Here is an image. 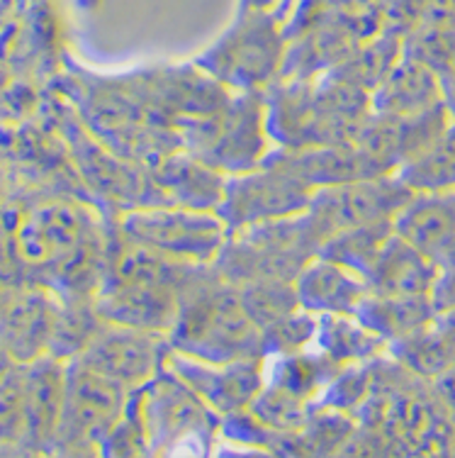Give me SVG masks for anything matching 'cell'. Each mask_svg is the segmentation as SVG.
<instances>
[{"instance_id": "obj_1", "label": "cell", "mask_w": 455, "mask_h": 458, "mask_svg": "<svg viewBox=\"0 0 455 458\" xmlns=\"http://www.w3.org/2000/svg\"><path fill=\"white\" fill-rule=\"evenodd\" d=\"M171 349L212 363L263 359V332L246 315L239 291L198 264L178 288V310L168 329Z\"/></svg>"}, {"instance_id": "obj_2", "label": "cell", "mask_w": 455, "mask_h": 458, "mask_svg": "<svg viewBox=\"0 0 455 458\" xmlns=\"http://www.w3.org/2000/svg\"><path fill=\"white\" fill-rule=\"evenodd\" d=\"M324 242V232L305 210L229 232L212 268L234 288L258 281L292 283L307 261L319 256Z\"/></svg>"}, {"instance_id": "obj_3", "label": "cell", "mask_w": 455, "mask_h": 458, "mask_svg": "<svg viewBox=\"0 0 455 458\" xmlns=\"http://www.w3.org/2000/svg\"><path fill=\"white\" fill-rule=\"evenodd\" d=\"M285 47L282 20L273 8H241L234 25L195 59V66L224 89L263 93L281 76Z\"/></svg>"}, {"instance_id": "obj_4", "label": "cell", "mask_w": 455, "mask_h": 458, "mask_svg": "<svg viewBox=\"0 0 455 458\" xmlns=\"http://www.w3.org/2000/svg\"><path fill=\"white\" fill-rule=\"evenodd\" d=\"M127 407L141 422L149 454H175L181 444L210 441L219 429V414L166 363L130 390Z\"/></svg>"}, {"instance_id": "obj_5", "label": "cell", "mask_w": 455, "mask_h": 458, "mask_svg": "<svg viewBox=\"0 0 455 458\" xmlns=\"http://www.w3.org/2000/svg\"><path fill=\"white\" fill-rule=\"evenodd\" d=\"M120 229L131 244L185 264H212L229 234L217 212L183 205L134 210Z\"/></svg>"}, {"instance_id": "obj_6", "label": "cell", "mask_w": 455, "mask_h": 458, "mask_svg": "<svg viewBox=\"0 0 455 458\" xmlns=\"http://www.w3.org/2000/svg\"><path fill=\"white\" fill-rule=\"evenodd\" d=\"M312 193L315 191L290 171L261 161L251 171L227 176L215 212L229 232H237L249 225L305 212Z\"/></svg>"}, {"instance_id": "obj_7", "label": "cell", "mask_w": 455, "mask_h": 458, "mask_svg": "<svg viewBox=\"0 0 455 458\" xmlns=\"http://www.w3.org/2000/svg\"><path fill=\"white\" fill-rule=\"evenodd\" d=\"M271 147L263 93H237L195 141L190 154L219 174L234 176L258 166Z\"/></svg>"}, {"instance_id": "obj_8", "label": "cell", "mask_w": 455, "mask_h": 458, "mask_svg": "<svg viewBox=\"0 0 455 458\" xmlns=\"http://www.w3.org/2000/svg\"><path fill=\"white\" fill-rule=\"evenodd\" d=\"M412 195V188H407L397 176L368 178L316 188L307 205V212L329 239L343 229L392 220L409 203Z\"/></svg>"}, {"instance_id": "obj_9", "label": "cell", "mask_w": 455, "mask_h": 458, "mask_svg": "<svg viewBox=\"0 0 455 458\" xmlns=\"http://www.w3.org/2000/svg\"><path fill=\"white\" fill-rule=\"evenodd\" d=\"M168 352L171 344L164 332H147L107 322L103 335L88 346L83 366L120 383L127 390H134L166 363Z\"/></svg>"}, {"instance_id": "obj_10", "label": "cell", "mask_w": 455, "mask_h": 458, "mask_svg": "<svg viewBox=\"0 0 455 458\" xmlns=\"http://www.w3.org/2000/svg\"><path fill=\"white\" fill-rule=\"evenodd\" d=\"M166 366L175 370L190 386L195 395L217 414L249 410L265 383L263 359H241V361L212 363L193 359L185 353L168 352Z\"/></svg>"}, {"instance_id": "obj_11", "label": "cell", "mask_w": 455, "mask_h": 458, "mask_svg": "<svg viewBox=\"0 0 455 458\" xmlns=\"http://www.w3.org/2000/svg\"><path fill=\"white\" fill-rule=\"evenodd\" d=\"M451 123L453 114L448 113L443 103L404 117L373 113L356 141L392 174H397L404 164L429 149Z\"/></svg>"}, {"instance_id": "obj_12", "label": "cell", "mask_w": 455, "mask_h": 458, "mask_svg": "<svg viewBox=\"0 0 455 458\" xmlns=\"http://www.w3.org/2000/svg\"><path fill=\"white\" fill-rule=\"evenodd\" d=\"M263 161L285 168L292 176L305 181L312 191L326 188V185L394 176L385 164H380L373 154H368L360 147L358 141L332 144V147H305V149L271 147V151L263 157Z\"/></svg>"}, {"instance_id": "obj_13", "label": "cell", "mask_w": 455, "mask_h": 458, "mask_svg": "<svg viewBox=\"0 0 455 458\" xmlns=\"http://www.w3.org/2000/svg\"><path fill=\"white\" fill-rule=\"evenodd\" d=\"M178 310V288L158 281H113L97 302L103 322L147 332H168Z\"/></svg>"}, {"instance_id": "obj_14", "label": "cell", "mask_w": 455, "mask_h": 458, "mask_svg": "<svg viewBox=\"0 0 455 458\" xmlns=\"http://www.w3.org/2000/svg\"><path fill=\"white\" fill-rule=\"evenodd\" d=\"M373 114L370 93L333 79L329 73L315 81V110H312V144L309 147H332L350 144L358 140Z\"/></svg>"}, {"instance_id": "obj_15", "label": "cell", "mask_w": 455, "mask_h": 458, "mask_svg": "<svg viewBox=\"0 0 455 458\" xmlns=\"http://www.w3.org/2000/svg\"><path fill=\"white\" fill-rule=\"evenodd\" d=\"M69 403H66V420L71 429L80 434L83 439L103 444L113 427L122 420L130 390L100 376L96 370L79 363L69 380Z\"/></svg>"}, {"instance_id": "obj_16", "label": "cell", "mask_w": 455, "mask_h": 458, "mask_svg": "<svg viewBox=\"0 0 455 458\" xmlns=\"http://www.w3.org/2000/svg\"><path fill=\"white\" fill-rule=\"evenodd\" d=\"M299 308L312 315H356L368 285L358 274L324 256L307 261L292 281Z\"/></svg>"}, {"instance_id": "obj_17", "label": "cell", "mask_w": 455, "mask_h": 458, "mask_svg": "<svg viewBox=\"0 0 455 458\" xmlns=\"http://www.w3.org/2000/svg\"><path fill=\"white\" fill-rule=\"evenodd\" d=\"M441 264L394 232L363 281L377 295H429Z\"/></svg>"}, {"instance_id": "obj_18", "label": "cell", "mask_w": 455, "mask_h": 458, "mask_svg": "<svg viewBox=\"0 0 455 458\" xmlns=\"http://www.w3.org/2000/svg\"><path fill=\"white\" fill-rule=\"evenodd\" d=\"M394 232L436 259L455 239V191L414 193L392 217Z\"/></svg>"}, {"instance_id": "obj_19", "label": "cell", "mask_w": 455, "mask_h": 458, "mask_svg": "<svg viewBox=\"0 0 455 458\" xmlns=\"http://www.w3.org/2000/svg\"><path fill=\"white\" fill-rule=\"evenodd\" d=\"M370 103L373 113L394 117L417 114L443 103L441 79L434 69L402 54V59L394 64L385 81L370 93Z\"/></svg>"}, {"instance_id": "obj_20", "label": "cell", "mask_w": 455, "mask_h": 458, "mask_svg": "<svg viewBox=\"0 0 455 458\" xmlns=\"http://www.w3.org/2000/svg\"><path fill=\"white\" fill-rule=\"evenodd\" d=\"M356 318L368 327L373 335L387 344L412 335L417 329L434 325L436 308L431 295H377L368 293L360 300Z\"/></svg>"}, {"instance_id": "obj_21", "label": "cell", "mask_w": 455, "mask_h": 458, "mask_svg": "<svg viewBox=\"0 0 455 458\" xmlns=\"http://www.w3.org/2000/svg\"><path fill=\"white\" fill-rule=\"evenodd\" d=\"M316 352L339 366L368 363L387 352V342L373 335L356 315H316Z\"/></svg>"}, {"instance_id": "obj_22", "label": "cell", "mask_w": 455, "mask_h": 458, "mask_svg": "<svg viewBox=\"0 0 455 458\" xmlns=\"http://www.w3.org/2000/svg\"><path fill=\"white\" fill-rule=\"evenodd\" d=\"M341 369L343 366L326 359L322 352L309 353L307 349L263 359L265 383L285 390L290 395L302 397L307 403H315Z\"/></svg>"}, {"instance_id": "obj_23", "label": "cell", "mask_w": 455, "mask_h": 458, "mask_svg": "<svg viewBox=\"0 0 455 458\" xmlns=\"http://www.w3.org/2000/svg\"><path fill=\"white\" fill-rule=\"evenodd\" d=\"M156 181L161 188H166L168 193L173 195L178 205L215 212L222 200L227 176L190 154L188 159L178 157L158 166Z\"/></svg>"}, {"instance_id": "obj_24", "label": "cell", "mask_w": 455, "mask_h": 458, "mask_svg": "<svg viewBox=\"0 0 455 458\" xmlns=\"http://www.w3.org/2000/svg\"><path fill=\"white\" fill-rule=\"evenodd\" d=\"M400 59H402V39L390 32H377L368 42L356 47L339 66H333L329 76L346 81L366 93H373Z\"/></svg>"}, {"instance_id": "obj_25", "label": "cell", "mask_w": 455, "mask_h": 458, "mask_svg": "<svg viewBox=\"0 0 455 458\" xmlns=\"http://www.w3.org/2000/svg\"><path fill=\"white\" fill-rule=\"evenodd\" d=\"M402 54L441 73L455 56V10L431 5L419 25L402 39Z\"/></svg>"}, {"instance_id": "obj_26", "label": "cell", "mask_w": 455, "mask_h": 458, "mask_svg": "<svg viewBox=\"0 0 455 458\" xmlns=\"http://www.w3.org/2000/svg\"><path fill=\"white\" fill-rule=\"evenodd\" d=\"M387 353L421 380H436L455 363V344L436 325L390 342Z\"/></svg>"}, {"instance_id": "obj_27", "label": "cell", "mask_w": 455, "mask_h": 458, "mask_svg": "<svg viewBox=\"0 0 455 458\" xmlns=\"http://www.w3.org/2000/svg\"><path fill=\"white\" fill-rule=\"evenodd\" d=\"M392 234V220L370 222V225H360V227L343 229L339 234L326 239L324 247L319 249V256L346 266L363 278L368 274L370 266L375 264L377 254L383 251V247L390 242Z\"/></svg>"}, {"instance_id": "obj_28", "label": "cell", "mask_w": 455, "mask_h": 458, "mask_svg": "<svg viewBox=\"0 0 455 458\" xmlns=\"http://www.w3.org/2000/svg\"><path fill=\"white\" fill-rule=\"evenodd\" d=\"M394 176L414 193L455 191V120L429 149L404 164Z\"/></svg>"}, {"instance_id": "obj_29", "label": "cell", "mask_w": 455, "mask_h": 458, "mask_svg": "<svg viewBox=\"0 0 455 458\" xmlns=\"http://www.w3.org/2000/svg\"><path fill=\"white\" fill-rule=\"evenodd\" d=\"M246 315L258 329H268L278 319L288 318L299 308L295 285L288 281H258L237 288Z\"/></svg>"}, {"instance_id": "obj_30", "label": "cell", "mask_w": 455, "mask_h": 458, "mask_svg": "<svg viewBox=\"0 0 455 458\" xmlns=\"http://www.w3.org/2000/svg\"><path fill=\"white\" fill-rule=\"evenodd\" d=\"M249 412L273 432H299L312 414V403L263 383L254 403L249 405Z\"/></svg>"}, {"instance_id": "obj_31", "label": "cell", "mask_w": 455, "mask_h": 458, "mask_svg": "<svg viewBox=\"0 0 455 458\" xmlns=\"http://www.w3.org/2000/svg\"><path fill=\"white\" fill-rule=\"evenodd\" d=\"M370 388H373V373H370L368 363H350L343 366L332 383L326 386L324 393L316 397L312 405L332 407V410H341V412L356 414L360 405L368 400Z\"/></svg>"}, {"instance_id": "obj_32", "label": "cell", "mask_w": 455, "mask_h": 458, "mask_svg": "<svg viewBox=\"0 0 455 458\" xmlns=\"http://www.w3.org/2000/svg\"><path fill=\"white\" fill-rule=\"evenodd\" d=\"M316 315L298 308L288 318L278 319L275 325L263 329V359L265 356H282V353L305 352L315 344Z\"/></svg>"}, {"instance_id": "obj_33", "label": "cell", "mask_w": 455, "mask_h": 458, "mask_svg": "<svg viewBox=\"0 0 455 458\" xmlns=\"http://www.w3.org/2000/svg\"><path fill=\"white\" fill-rule=\"evenodd\" d=\"M431 302L438 312H446V310L455 308V264L441 266L438 271V278L431 288Z\"/></svg>"}, {"instance_id": "obj_34", "label": "cell", "mask_w": 455, "mask_h": 458, "mask_svg": "<svg viewBox=\"0 0 455 458\" xmlns=\"http://www.w3.org/2000/svg\"><path fill=\"white\" fill-rule=\"evenodd\" d=\"M431 386L436 390V395L443 400V405L453 412L455 410V363L448 370H443L436 380H431Z\"/></svg>"}, {"instance_id": "obj_35", "label": "cell", "mask_w": 455, "mask_h": 458, "mask_svg": "<svg viewBox=\"0 0 455 458\" xmlns=\"http://www.w3.org/2000/svg\"><path fill=\"white\" fill-rule=\"evenodd\" d=\"M441 79V96H443V106L448 107V113L453 114L455 120V56L453 62L448 64L446 69L438 73Z\"/></svg>"}, {"instance_id": "obj_36", "label": "cell", "mask_w": 455, "mask_h": 458, "mask_svg": "<svg viewBox=\"0 0 455 458\" xmlns=\"http://www.w3.org/2000/svg\"><path fill=\"white\" fill-rule=\"evenodd\" d=\"M434 325L455 344V308L446 310V312H438L436 319H434Z\"/></svg>"}, {"instance_id": "obj_37", "label": "cell", "mask_w": 455, "mask_h": 458, "mask_svg": "<svg viewBox=\"0 0 455 458\" xmlns=\"http://www.w3.org/2000/svg\"><path fill=\"white\" fill-rule=\"evenodd\" d=\"M438 264L441 266H451L455 264V239L448 244L446 249H443V254L438 256Z\"/></svg>"}, {"instance_id": "obj_38", "label": "cell", "mask_w": 455, "mask_h": 458, "mask_svg": "<svg viewBox=\"0 0 455 458\" xmlns=\"http://www.w3.org/2000/svg\"><path fill=\"white\" fill-rule=\"evenodd\" d=\"M278 0H241V8H275Z\"/></svg>"}, {"instance_id": "obj_39", "label": "cell", "mask_w": 455, "mask_h": 458, "mask_svg": "<svg viewBox=\"0 0 455 458\" xmlns=\"http://www.w3.org/2000/svg\"><path fill=\"white\" fill-rule=\"evenodd\" d=\"M451 422H453V434H455V410L451 412ZM453 449H455V446H453ZM451 454H453V451H451Z\"/></svg>"}]
</instances>
